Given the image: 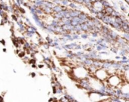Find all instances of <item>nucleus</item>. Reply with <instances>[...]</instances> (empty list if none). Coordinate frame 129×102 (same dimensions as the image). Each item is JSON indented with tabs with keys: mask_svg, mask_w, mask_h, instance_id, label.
<instances>
[]
</instances>
